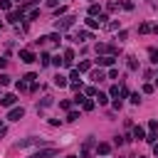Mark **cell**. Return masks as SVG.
I'll return each instance as SVG.
<instances>
[{
  "label": "cell",
  "instance_id": "22",
  "mask_svg": "<svg viewBox=\"0 0 158 158\" xmlns=\"http://www.w3.org/2000/svg\"><path fill=\"white\" fill-rule=\"evenodd\" d=\"M0 84L8 87V84H10V77H8V74H0Z\"/></svg>",
  "mask_w": 158,
  "mask_h": 158
},
{
  "label": "cell",
  "instance_id": "17",
  "mask_svg": "<svg viewBox=\"0 0 158 158\" xmlns=\"http://www.w3.org/2000/svg\"><path fill=\"white\" fill-rule=\"evenodd\" d=\"M148 54H151V62H153V64H158V50H153V47H151V50H148Z\"/></svg>",
  "mask_w": 158,
  "mask_h": 158
},
{
  "label": "cell",
  "instance_id": "12",
  "mask_svg": "<svg viewBox=\"0 0 158 158\" xmlns=\"http://www.w3.org/2000/svg\"><path fill=\"white\" fill-rule=\"evenodd\" d=\"M91 79H94V82H104V79H106V74H104L101 69H99V72H91Z\"/></svg>",
  "mask_w": 158,
  "mask_h": 158
},
{
  "label": "cell",
  "instance_id": "20",
  "mask_svg": "<svg viewBox=\"0 0 158 158\" xmlns=\"http://www.w3.org/2000/svg\"><path fill=\"white\" fill-rule=\"evenodd\" d=\"M0 10H5V12H10V0H0Z\"/></svg>",
  "mask_w": 158,
  "mask_h": 158
},
{
  "label": "cell",
  "instance_id": "31",
  "mask_svg": "<svg viewBox=\"0 0 158 158\" xmlns=\"http://www.w3.org/2000/svg\"><path fill=\"white\" fill-rule=\"evenodd\" d=\"M0 129H3V121H0Z\"/></svg>",
  "mask_w": 158,
  "mask_h": 158
},
{
  "label": "cell",
  "instance_id": "25",
  "mask_svg": "<svg viewBox=\"0 0 158 158\" xmlns=\"http://www.w3.org/2000/svg\"><path fill=\"white\" fill-rule=\"evenodd\" d=\"M47 106H52V99H50V96L42 99V109H47Z\"/></svg>",
  "mask_w": 158,
  "mask_h": 158
},
{
  "label": "cell",
  "instance_id": "28",
  "mask_svg": "<svg viewBox=\"0 0 158 158\" xmlns=\"http://www.w3.org/2000/svg\"><path fill=\"white\" fill-rule=\"evenodd\" d=\"M69 79H72V82H79V69H74V72H72V77H69Z\"/></svg>",
  "mask_w": 158,
  "mask_h": 158
},
{
  "label": "cell",
  "instance_id": "29",
  "mask_svg": "<svg viewBox=\"0 0 158 158\" xmlns=\"http://www.w3.org/2000/svg\"><path fill=\"white\" fill-rule=\"evenodd\" d=\"M153 153H156V156H158V143H153Z\"/></svg>",
  "mask_w": 158,
  "mask_h": 158
},
{
  "label": "cell",
  "instance_id": "18",
  "mask_svg": "<svg viewBox=\"0 0 158 158\" xmlns=\"http://www.w3.org/2000/svg\"><path fill=\"white\" fill-rule=\"evenodd\" d=\"M91 69V62H79V72H89Z\"/></svg>",
  "mask_w": 158,
  "mask_h": 158
},
{
  "label": "cell",
  "instance_id": "21",
  "mask_svg": "<svg viewBox=\"0 0 158 158\" xmlns=\"http://www.w3.org/2000/svg\"><path fill=\"white\" fill-rule=\"evenodd\" d=\"M89 15H91V17H96V15H101V12H99V5H91V8H89Z\"/></svg>",
  "mask_w": 158,
  "mask_h": 158
},
{
  "label": "cell",
  "instance_id": "10",
  "mask_svg": "<svg viewBox=\"0 0 158 158\" xmlns=\"http://www.w3.org/2000/svg\"><path fill=\"white\" fill-rule=\"evenodd\" d=\"M96 151H99V153H101V156H109V151H111V146H109V143H99V146H96Z\"/></svg>",
  "mask_w": 158,
  "mask_h": 158
},
{
  "label": "cell",
  "instance_id": "6",
  "mask_svg": "<svg viewBox=\"0 0 158 158\" xmlns=\"http://www.w3.org/2000/svg\"><path fill=\"white\" fill-rule=\"evenodd\" d=\"M133 138H136V141H146V131H143L141 126H136V129H133Z\"/></svg>",
  "mask_w": 158,
  "mask_h": 158
},
{
  "label": "cell",
  "instance_id": "4",
  "mask_svg": "<svg viewBox=\"0 0 158 158\" xmlns=\"http://www.w3.org/2000/svg\"><path fill=\"white\" fill-rule=\"evenodd\" d=\"M15 101H17V96H15V94H5L3 99H0V104H3V106H12Z\"/></svg>",
  "mask_w": 158,
  "mask_h": 158
},
{
  "label": "cell",
  "instance_id": "1",
  "mask_svg": "<svg viewBox=\"0 0 158 158\" xmlns=\"http://www.w3.org/2000/svg\"><path fill=\"white\" fill-rule=\"evenodd\" d=\"M74 20H77V17H72V15H69V17H64V20H57L54 27H57L59 32H64V30H69V27L74 25Z\"/></svg>",
  "mask_w": 158,
  "mask_h": 158
},
{
  "label": "cell",
  "instance_id": "3",
  "mask_svg": "<svg viewBox=\"0 0 158 158\" xmlns=\"http://www.w3.org/2000/svg\"><path fill=\"white\" fill-rule=\"evenodd\" d=\"M20 59H22L25 64H32V62H35V54H32L30 50H22V52H20Z\"/></svg>",
  "mask_w": 158,
  "mask_h": 158
},
{
  "label": "cell",
  "instance_id": "16",
  "mask_svg": "<svg viewBox=\"0 0 158 158\" xmlns=\"http://www.w3.org/2000/svg\"><path fill=\"white\" fill-rule=\"evenodd\" d=\"M82 40H91V32H87V30L79 32V35H77V42H82Z\"/></svg>",
  "mask_w": 158,
  "mask_h": 158
},
{
  "label": "cell",
  "instance_id": "23",
  "mask_svg": "<svg viewBox=\"0 0 158 158\" xmlns=\"http://www.w3.org/2000/svg\"><path fill=\"white\" fill-rule=\"evenodd\" d=\"M84 109H87V111L94 109V101H91V99H84Z\"/></svg>",
  "mask_w": 158,
  "mask_h": 158
},
{
  "label": "cell",
  "instance_id": "14",
  "mask_svg": "<svg viewBox=\"0 0 158 158\" xmlns=\"http://www.w3.org/2000/svg\"><path fill=\"white\" fill-rule=\"evenodd\" d=\"M87 25H89L91 30H96V27H101V22H99L96 17H89V20H87Z\"/></svg>",
  "mask_w": 158,
  "mask_h": 158
},
{
  "label": "cell",
  "instance_id": "9",
  "mask_svg": "<svg viewBox=\"0 0 158 158\" xmlns=\"http://www.w3.org/2000/svg\"><path fill=\"white\" fill-rule=\"evenodd\" d=\"M96 101L101 104V106H104V104H109V94H104V91H96Z\"/></svg>",
  "mask_w": 158,
  "mask_h": 158
},
{
  "label": "cell",
  "instance_id": "27",
  "mask_svg": "<svg viewBox=\"0 0 158 158\" xmlns=\"http://www.w3.org/2000/svg\"><path fill=\"white\" fill-rule=\"evenodd\" d=\"M129 69H138V62H136V59H133V57L129 59Z\"/></svg>",
  "mask_w": 158,
  "mask_h": 158
},
{
  "label": "cell",
  "instance_id": "15",
  "mask_svg": "<svg viewBox=\"0 0 158 158\" xmlns=\"http://www.w3.org/2000/svg\"><path fill=\"white\" fill-rule=\"evenodd\" d=\"M15 87H17V91H27V89H30V87H27V82H25V79H20V82H17Z\"/></svg>",
  "mask_w": 158,
  "mask_h": 158
},
{
  "label": "cell",
  "instance_id": "32",
  "mask_svg": "<svg viewBox=\"0 0 158 158\" xmlns=\"http://www.w3.org/2000/svg\"><path fill=\"white\" fill-rule=\"evenodd\" d=\"M15 3H20V0H15Z\"/></svg>",
  "mask_w": 158,
  "mask_h": 158
},
{
  "label": "cell",
  "instance_id": "7",
  "mask_svg": "<svg viewBox=\"0 0 158 158\" xmlns=\"http://www.w3.org/2000/svg\"><path fill=\"white\" fill-rule=\"evenodd\" d=\"M99 64H101V67H111V64H114V54H106V57H99Z\"/></svg>",
  "mask_w": 158,
  "mask_h": 158
},
{
  "label": "cell",
  "instance_id": "13",
  "mask_svg": "<svg viewBox=\"0 0 158 158\" xmlns=\"http://www.w3.org/2000/svg\"><path fill=\"white\" fill-rule=\"evenodd\" d=\"M59 40H62V37H59V35L54 32V35H47V37H45V42H52V45H59Z\"/></svg>",
  "mask_w": 158,
  "mask_h": 158
},
{
  "label": "cell",
  "instance_id": "19",
  "mask_svg": "<svg viewBox=\"0 0 158 158\" xmlns=\"http://www.w3.org/2000/svg\"><path fill=\"white\" fill-rule=\"evenodd\" d=\"M22 79H25V82H27V84H35V79H37V74H32V72H30V74H25Z\"/></svg>",
  "mask_w": 158,
  "mask_h": 158
},
{
  "label": "cell",
  "instance_id": "11",
  "mask_svg": "<svg viewBox=\"0 0 158 158\" xmlns=\"http://www.w3.org/2000/svg\"><path fill=\"white\" fill-rule=\"evenodd\" d=\"M50 62H52V57H50L47 52H42V54H40V64H42V67H47Z\"/></svg>",
  "mask_w": 158,
  "mask_h": 158
},
{
  "label": "cell",
  "instance_id": "30",
  "mask_svg": "<svg viewBox=\"0 0 158 158\" xmlns=\"http://www.w3.org/2000/svg\"><path fill=\"white\" fill-rule=\"evenodd\" d=\"M67 158H77V156H67Z\"/></svg>",
  "mask_w": 158,
  "mask_h": 158
},
{
  "label": "cell",
  "instance_id": "26",
  "mask_svg": "<svg viewBox=\"0 0 158 158\" xmlns=\"http://www.w3.org/2000/svg\"><path fill=\"white\" fill-rule=\"evenodd\" d=\"M77 118H79V114H77V111H69V116H67V121H77Z\"/></svg>",
  "mask_w": 158,
  "mask_h": 158
},
{
  "label": "cell",
  "instance_id": "2",
  "mask_svg": "<svg viewBox=\"0 0 158 158\" xmlns=\"http://www.w3.org/2000/svg\"><path fill=\"white\" fill-rule=\"evenodd\" d=\"M22 116H25V109H22V106H15V109L8 114V118H10V121H20Z\"/></svg>",
  "mask_w": 158,
  "mask_h": 158
},
{
  "label": "cell",
  "instance_id": "8",
  "mask_svg": "<svg viewBox=\"0 0 158 158\" xmlns=\"http://www.w3.org/2000/svg\"><path fill=\"white\" fill-rule=\"evenodd\" d=\"M69 82H67V77H62V74H57L54 77V87H67Z\"/></svg>",
  "mask_w": 158,
  "mask_h": 158
},
{
  "label": "cell",
  "instance_id": "5",
  "mask_svg": "<svg viewBox=\"0 0 158 158\" xmlns=\"http://www.w3.org/2000/svg\"><path fill=\"white\" fill-rule=\"evenodd\" d=\"M62 57H64L62 62H64L67 67H72V64H74V52H72V50H64V54H62Z\"/></svg>",
  "mask_w": 158,
  "mask_h": 158
},
{
  "label": "cell",
  "instance_id": "24",
  "mask_svg": "<svg viewBox=\"0 0 158 158\" xmlns=\"http://www.w3.org/2000/svg\"><path fill=\"white\" fill-rule=\"evenodd\" d=\"M148 129H151V131H158V121H156V118H151V121H148Z\"/></svg>",
  "mask_w": 158,
  "mask_h": 158
}]
</instances>
